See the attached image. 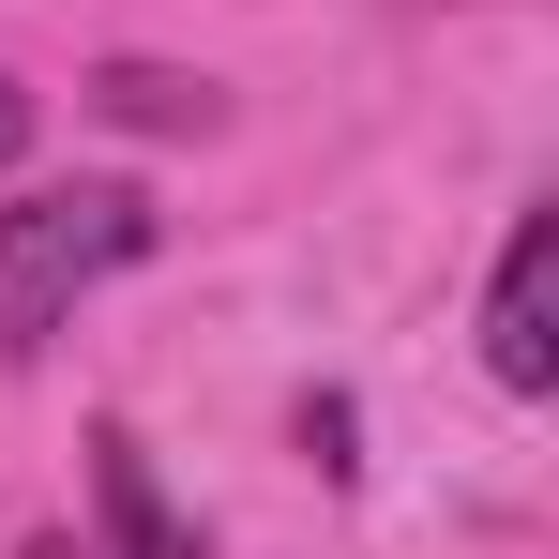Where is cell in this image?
Listing matches in <instances>:
<instances>
[{"label":"cell","mask_w":559,"mask_h":559,"mask_svg":"<svg viewBox=\"0 0 559 559\" xmlns=\"http://www.w3.org/2000/svg\"><path fill=\"white\" fill-rule=\"evenodd\" d=\"M152 258V197L136 182H31L0 212V364H31L106 273Z\"/></svg>","instance_id":"obj_1"},{"label":"cell","mask_w":559,"mask_h":559,"mask_svg":"<svg viewBox=\"0 0 559 559\" xmlns=\"http://www.w3.org/2000/svg\"><path fill=\"white\" fill-rule=\"evenodd\" d=\"M484 378H499V393H559V212H514V242H499Z\"/></svg>","instance_id":"obj_2"},{"label":"cell","mask_w":559,"mask_h":559,"mask_svg":"<svg viewBox=\"0 0 559 559\" xmlns=\"http://www.w3.org/2000/svg\"><path fill=\"white\" fill-rule=\"evenodd\" d=\"M92 514H106V545H121V559H197L182 499H167L152 454H136V424H92Z\"/></svg>","instance_id":"obj_3"},{"label":"cell","mask_w":559,"mask_h":559,"mask_svg":"<svg viewBox=\"0 0 559 559\" xmlns=\"http://www.w3.org/2000/svg\"><path fill=\"white\" fill-rule=\"evenodd\" d=\"M92 106H106V121H136V136H212V121H227V92L182 76V61H106Z\"/></svg>","instance_id":"obj_4"},{"label":"cell","mask_w":559,"mask_h":559,"mask_svg":"<svg viewBox=\"0 0 559 559\" xmlns=\"http://www.w3.org/2000/svg\"><path fill=\"white\" fill-rule=\"evenodd\" d=\"M15 167H31V92L0 76V182H15Z\"/></svg>","instance_id":"obj_5"}]
</instances>
